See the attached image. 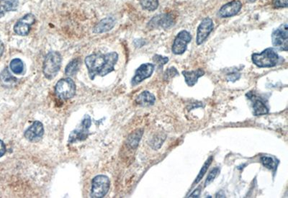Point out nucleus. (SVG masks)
Returning <instances> with one entry per match:
<instances>
[{"label": "nucleus", "instance_id": "nucleus-15", "mask_svg": "<svg viewBox=\"0 0 288 198\" xmlns=\"http://www.w3.org/2000/svg\"><path fill=\"white\" fill-rule=\"evenodd\" d=\"M116 24V19L112 17L104 18L95 26L93 32L95 33H97V34L107 33V32L110 31L115 27Z\"/></svg>", "mask_w": 288, "mask_h": 198}, {"label": "nucleus", "instance_id": "nucleus-18", "mask_svg": "<svg viewBox=\"0 0 288 198\" xmlns=\"http://www.w3.org/2000/svg\"><path fill=\"white\" fill-rule=\"evenodd\" d=\"M136 103L142 107H148L154 105L156 98L152 93L148 91H144L137 97L136 99Z\"/></svg>", "mask_w": 288, "mask_h": 198}, {"label": "nucleus", "instance_id": "nucleus-22", "mask_svg": "<svg viewBox=\"0 0 288 198\" xmlns=\"http://www.w3.org/2000/svg\"><path fill=\"white\" fill-rule=\"evenodd\" d=\"M144 10L148 11H155L159 7V0H139Z\"/></svg>", "mask_w": 288, "mask_h": 198}, {"label": "nucleus", "instance_id": "nucleus-3", "mask_svg": "<svg viewBox=\"0 0 288 198\" xmlns=\"http://www.w3.org/2000/svg\"><path fill=\"white\" fill-rule=\"evenodd\" d=\"M62 62V57L59 52L50 51L46 56L43 67L44 76L48 79H52L59 73Z\"/></svg>", "mask_w": 288, "mask_h": 198}, {"label": "nucleus", "instance_id": "nucleus-30", "mask_svg": "<svg viewBox=\"0 0 288 198\" xmlns=\"http://www.w3.org/2000/svg\"><path fill=\"white\" fill-rule=\"evenodd\" d=\"M240 78V74L234 72V73L229 74L228 75V80L231 81V82H235V81L238 80Z\"/></svg>", "mask_w": 288, "mask_h": 198}, {"label": "nucleus", "instance_id": "nucleus-19", "mask_svg": "<svg viewBox=\"0 0 288 198\" xmlns=\"http://www.w3.org/2000/svg\"><path fill=\"white\" fill-rule=\"evenodd\" d=\"M253 110H254V115L256 116H263V115L269 113L267 105L261 98H256L253 99Z\"/></svg>", "mask_w": 288, "mask_h": 198}, {"label": "nucleus", "instance_id": "nucleus-13", "mask_svg": "<svg viewBox=\"0 0 288 198\" xmlns=\"http://www.w3.org/2000/svg\"><path fill=\"white\" fill-rule=\"evenodd\" d=\"M44 134V128L42 123L35 121L24 132V137L31 142H36L42 139Z\"/></svg>", "mask_w": 288, "mask_h": 198}, {"label": "nucleus", "instance_id": "nucleus-27", "mask_svg": "<svg viewBox=\"0 0 288 198\" xmlns=\"http://www.w3.org/2000/svg\"><path fill=\"white\" fill-rule=\"evenodd\" d=\"M1 78L3 82L5 83H12L16 81V79L12 76L11 74L8 71V69H5L3 71L1 74Z\"/></svg>", "mask_w": 288, "mask_h": 198}, {"label": "nucleus", "instance_id": "nucleus-2", "mask_svg": "<svg viewBox=\"0 0 288 198\" xmlns=\"http://www.w3.org/2000/svg\"><path fill=\"white\" fill-rule=\"evenodd\" d=\"M252 62L260 68H271L278 64L279 55L272 48H268L261 53H253Z\"/></svg>", "mask_w": 288, "mask_h": 198}, {"label": "nucleus", "instance_id": "nucleus-16", "mask_svg": "<svg viewBox=\"0 0 288 198\" xmlns=\"http://www.w3.org/2000/svg\"><path fill=\"white\" fill-rule=\"evenodd\" d=\"M182 74L185 77L186 84L189 87H193L197 82L199 78L204 76L205 72L201 69L193 71H183Z\"/></svg>", "mask_w": 288, "mask_h": 198}, {"label": "nucleus", "instance_id": "nucleus-24", "mask_svg": "<svg viewBox=\"0 0 288 198\" xmlns=\"http://www.w3.org/2000/svg\"><path fill=\"white\" fill-rule=\"evenodd\" d=\"M142 135H143V131L142 130H137L133 133L131 136H130L128 141H129V144L133 148H136L137 147L138 144H139V141L141 140Z\"/></svg>", "mask_w": 288, "mask_h": 198}, {"label": "nucleus", "instance_id": "nucleus-12", "mask_svg": "<svg viewBox=\"0 0 288 198\" xmlns=\"http://www.w3.org/2000/svg\"><path fill=\"white\" fill-rule=\"evenodd\" d=\"M174 25V19L171 15H168V14H162V15H156L148 23V26L151 29L159 28V27L168 29L172 27Z\"/></svg>", "mask_w": 288, "mask_h": 198}, {"label": "nucleus", "instance_id": "nucleus-32", "mask_svg": "<svg viewBox=\"0 0 288 198\" xmlns=\"http://www.w3.org/2000/svg\"><path fill=\"white\" fill-rule=\"evenodd\" d=\"M6 152V146L4 143L0 139V158L4 156Z\"/></svg>", "mask_w": 288, "mask_h": 198}, {"label": "nucleus", "instance_id": "nucleus-17", "mask_svg": "<svg viewBox=\"0 0 288 198\" xmlns=\"http://www.w3.org/2000/svg\"><path fill=\"white\" fill-rule=\"evenodd\" d=\"M19 6V0H0V18L7 12L16 11Z\"/></svg>", "mask_w": 288, "mask_h": 198}, {"label": "nucleus", "instance_id": "nucleus-1", "mask_svg": "<svg viewBox=\"0 0 288 198\" xmlns=\"http://www.w3.org/2000/svg\"><path fill=\"white\" fill-rule=\"evenodd\" d=\"M119 60L116 52L103 53H96L90 55L85 58V64L88 70L90 79L94 80L96 76H105L113 72Z\"/></svg>", "mask_w": 288, "mask_h": 198}, {"label": "nucleus", "instance_id": "nucleus-5", "mask_svg": "<svg viewBox=\"0 0 288 198\" xmlns=\"http://www.w3.org/2000/svg\"><path fill=\"white\" fill-rule=\"evenodd\" d=\"M55 92L58 98L61 99H71L76 93V84L71 78H64L55 86Z\"/></svg>", "mask_w": 288, "mask_h": 198}, {"label": "nucleus", "instance_id": "nucleus-23", "mask_svg": "<svg viewBox=\"0 0 288 198\" xmlns=\"http://www.w3.org/2000/svg\"><path fill=\"white\" fill-rule=\"evenodd\" d=\"M213 162V156H210L208 158V160L205 162L204 165L202 167L201 170H200V173H199L198 175H197V178H196L195 181H194V183H193V185H195V184L199 183V182L201 181V179H203V176L206 173L207 170L209 168L210 165H211V163Z\"/></svg>", "mask_w": 288, "mask_h": 198}, {"label": "nucleus", "instance_id": "nucleus-6", "mask_svg": "<svg viewBox=\"0 0 288 198\" xmlns=\"http://www.w3.org/2000/svg\"><path fill=\"white\" fill-rule=\"evenodd\" d=\"M272 45L279 50L288 51V26L287 24L281 25L274 30L272 34Z\"/></svg>", "mask_w": 288, "mask_h": 198}, {"label": "nucleus", "instance_id": "nucleus-11", "mask_svg": "<svg viewBox=\"0 0 288 198\" xmlns=\"http://www.w3.org/2000/svg\"><path fill=\"white\" fill-rule=\"evenodd\" d=\"M155 66L149 63L142 64L136 71L134 76L131 80V84L136 86L143 82L145 79H148L152 75Z\"/></svg>", "mask_w": 288, "mask_h": 198}, {"label": "nucleus", "instance_id": "nucleus-21", "mask_svg": "<svg viewBox=\"0 0 288 198\" xmlns=\"http://www.w3.org/2000/svg\"><path fill=\"white\" fill-rule=\"evenodd\" d=\"M10 70L15 74H21L24 72V62L20 58H14L10 62Z\"/></svg>", "mask_w": 288, "mask_h": 198}, {"label": "nucleus", "instance_id": "nucleus-7", "mask_svg": "<svg viewBox=\"0 0 288 198\" xmlns=\"http://www.w3.org/2000/svg\"><path fill=\"white\" fill-rule=\"evenodd\" d=\"M91 125V118L88 115H86L84 117L80 125L76 130L72 132L70 137H69V142L73 144V143L78 142V141L86 140L90 134L89 130H90Z\"/></svg>", "mask_w": 288, "mask_h": 198}, {"label": "nucleus", "instance_id": "nucleus-28", "mask_svg": "<svg viewBox=\"0 0 288 198\" xmlns=\"http://www.w3.org/2000/svg\"><path fill=\"white\" fill-rule=\"evenodd\" d=\"M154 61L156 63H157L158 65L159 66V68L163 67L165 64L168 61V57H164V56H160V55H156L154 57Z\"/></svg>", "mask_w": 288, "mask_h": 198}, {"label": "nucleus", "instance_id": "nucleus-25", "mask_svg": "<svg viewBox=\"0 0 288 198\" xmlns=\"http://www.w3.org/2000/svg\"><path fill=\"white\" fill-rule=\"evenodd\" d=\"M261 161L263 162V165L269 170H274L276 169V163H275L274 159L269 156H262Z\"/></svg>", "mask_w": 288, "mask_h": 198}, {"label": "nucleus", "instance_id": "nucleus-26", "mask_svg": "<svg viewBox=\"0 0 288 198\" xmlns=\"http://www.w3.org/2000/svg\"><path fill=\"white\" fill-rule=\"evenodd\" d=\"M219 173H220V169H219V167H216L214 170H211V173L208 175L206 180H205V187L208 186L210 184L212 183L213 181L216 179V176H217Z\"/></svg>", "mask_w": 288, "mask_h": 198}, {"label": "nucleus", "instance_id": "nucleus-8", "mask_svg": "<svg viewBox=\"0 0 288 198\" xmlns=\"http://www.w3.org/2000/svg\"><path fill=\"white\" fill-rule=\"evenodd\" d=\"M192 35L189 32L184 30L180 31L176 36L173 43L172 53L175 55H182L185 53L188 49V44L191 42Z\"/></svg>", "mask_w": 288, "mask_h": 198}, {"label": "nucleus", "instance_id": "nucleus-4", "mask_svg": "<svg viewBox=\"0 0 288 198\" xmlns=\"http://www.w3.org/2000/svg\"><path fill=\"white\" fill-rule=\"evenodd\" d=\"M110 187V179L106 175L96 176L92 182L90 196L93 198H102L106 196Z\"/></svg>", "mask_w": 288, "mask_h": 198}, {"label": "nucleus", "instance_id": "nucleus-29", "mask_svg": "<svg viewBox=\"0 0 288 198\" xmlns=\"http://www.w3.org/2000/svg\"><path fill=\"white\" fill-rule=\"evenodd\" d=\"M274 7L280 8V7H288V0H275L274 1Z\"/></svg>", "mask_w": 288, "mask_h": 198}, {"label": "nucleus", "instance_id": "nucleus-34", "mask_svg": "<svg viewBox=\"0 0 288 198\" xmlns=\"http://www.w3.org/2000/svg\"><path fill=\"white\" fill-rule=\"evenodd\" d=\"M4 46L3 44L2 41L0 40V58L2 56L3 53H4Z\"/></svg>", "mask_w": 288, "mask_h": 198}, {"label": "nucleus", "instance_id": "nucleus-10", "mask_svg": "<svg viewBox=\"0 0 288 198\" xmlns=\"http://www.w3.org/2000/svg\"><path fill=\"white\" fill-rule=\"evenodd\" d=\"M214 28V24L211 18H205L202 21L197 27V38H196V43L197 45H201L205 42Z\"/></svg>", "mask_w": 288, "mask_h": 198}, {"label": "nucleus", "instance_id": "nucleus-33", "mask_svg": "<svg viewBox=\"0 0 288 198\" xmlns=\"http://www.w3.org/2000/svg\"><path fill=\"white\" fill-rule=\"evenodd\" d=\"M200 195V189H196L188 198H199Z\"/></svg>", "mask_w": 288, "mask_h": 198}, {"label": "nucleus", "instance_id": "nucleus-14", "mask_svg": "<svg viewBox=\"0 0 288 198\" xmlns=\"http://www.w3.org/2000/svg\"><path fill=\"white\" fill-rule=\"evenodd\" d=\"M242 3L240 0H233L227 4H224L218 12V16L222 18H231L241 10Z\"/></svg>", "mask_w": 288, "mask_h": 198}, {"label": "nucleus", "instance_id": "nucleus-9", "mask_svg": "<svg viewBox=\"0 0 288 198\" xmlns=\"http://www.w3.org/2000/svg\"><path fill=\"white\" fill-rule=\"evenodd\" d=\"M36 22V17L32 13H28L20 19L14 26V31L17 35L26 36L30 33L31 26Z\"/></svg>", "mask_w": 288, "mask_h": 198}, {"label": "nucleus", "instance_id": "nucleus-20", "mask_svg": "<svg viewBox=\"0 0 288 198\" xmlns=\"http://www.w3.org/2000/svg\"><path fill=\"white\" fill-rule=\"evenodd\" d=\"M80 58H75L66 67L65 74L69 76H73L77 74L81 67Z\"/></svg>", "mask_w": 288, "mask_h": 198}, {"label": "nucleus", "instance_id": "nucleus-31", "mask_svg": "<svg viewBox=\"0 0 288 198\" xmlns=\"http://www.w3.org/2000/svg\"><path fill=\"white\" fill-rule=\"evenodd\" d=\"M167 74H165V76H168V77H172V76H176V75H178L179 73L177 72V70L174 67H171V68L168 69L166 72Z\"/></svg>", "mask_w": 288, "mask_h": 198}]
</instances>
